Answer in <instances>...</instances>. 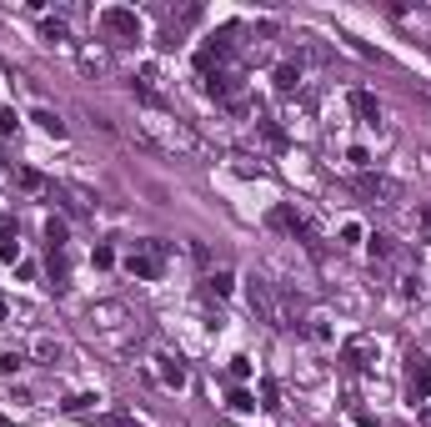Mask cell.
<instances>
[{
    "label": "cell",
    "instance_id": "6da1fadb",
    "mask_svg": "<svg viewBox=\"0 0 431 427\" xmlns=\"http://www.w3.org/2000/svg\"><path fill=\"white\" fill-rule=\"evenodd\" d=\"M166 256H170L166 242H136V251L125 256V271H131L136 282H156V276L166 271Z\"/></svg>",
    "mask_w": 431,
    "mask_h": 427
},
{
    "label": "cell",
    "instance_id": "7a4b0ae2",
    "mask_svg": "<svg viewBox=\"0 0 431 427\" xmlns=\"http://www.w3.org/2000/svg\"><path fill=\"white\" fill-rule=\"evenodd\" d=\"M356 191L366 201H376V206H396L401 196H406V186L396 181V176H381V171H361L356 176Z\"/></svg>",
    "mask_w": 431,
    "mask_h": 427
},
{
    "label": "cell",
    "instance_id": "3957f363",
    "mask_svg": "<svg viewBox=\"0 0 431 427\" xmlns=\"http://www.w3.org/2000/svg\"><path fill=\"white\" fill-rule=\"evenodd\" d=\"M96 26L111 35L116 46H121V40H141V20H136V10H125V6H105L96 15Z\"/></svg>",
    "mask_w": 431,
    "mask_h": 427
},
{
    "label": "cell",
    "instance_id": "277c9868",
    "mask_svg": "<svg viewBox=\"0 0 431 427\" xmlns=\"http://www.w3.org/2000/svg\"><path fill=\"white\" fill-rule=\"evenodd\" d=\"M406 402H431V357L426 352H412L406 357Z\"/></svg>",
    "mask_w": 431,
    "mask_h": 427
},
{
    "label": "cell",
    "instance_id": "5b68a950",
    "mask_svg": "<svg viewBox=\"0 0 431 427\" xmlns=\"http://www.w3.org/2000/svg\"><path fill=\"white\" fill-rule=\"evenodd\" d=\"M271 226H281V231H291V237H296L301 246H306L311 256H321V237L311 231V221H306V217H296L291 206H276V211H271Z\"/></svg>",
    "mask_w": 431,
    "mask_h": 427
},
{
    "label": "cell",
    "instance_id": "8992f818",
    "mask_svg": "<svg viewBox=\"0 0 431 427\" xmlns=\"http://www.w3.org/2000/svg\"><path fill=\"white\" fill-rule=\"evenodd\" d=\"M246 302H251L256 312H261L271 327H281V302H276V292H271V282H266V276H256V271L246 276Z\"/></svg>",
    "mask_w": 431,
    "mask_h": 427
},
{
    "label": "cell",
    "instance_id": "52a82bcc",
    "mask_svg": "<svg viewBox=\"0 0 431 427\" xmlns=\"http://www.w3.org/2000/svg\"><path fill=\"white\" fill-rule=\"evenodd\" d=\"M371 357H376V342H371V337H356V342H346V347H341V362H346L351 372L371 367Z\"/></svg>",
    "mask_w": 431,
    "mask_h": 427
},
{
    "label": "cell",
    "instance_id": "ba28073f",
    "mask_svg": "<svg viewBox=\"0 0 431 427\" xmlns=\"http://www.w3.org/2000/svg\"><path fill=\"white\" fill-rule=\"evenodd\" d=\"M161 362V382H166V387H186V367H181V357H156Z\"/></svg>",
    "mask_w": 431,
    "mask_h": 427
},
{
    "label": "cell",
    "instance_id": "9c48e42d",
    "mask_svg": "<svg viewBox=\"0 0 431 427\" xmlns=\"http://www.w3.org/2000/svg\"><path fill=\"white\" fill-rule=\"evenodd\" d=\"M351 111H356L361 121H381V106H376V96H366V91H356V96H351Z\"/></svg>",
    "mask_w": 431,
    "mask_h": 427
},
{
    "label": "cell",
    "instance_id": "30bf717a",
    "mask_svg": "<svg viewBox=\"0 0 431 427\" xmlns=\"http://www.w3.org/2000/svg\"><path fill=\"white\" fill-rule=\"evenodd\" d=\"M296 85H301V66H291V60H286V66H276V91L291 96Z\"/></svg>",
    "mask_w": 431,
    "mask_h": 427
},
{
    "label": "cell",
    "instance_id": "8fae6325",
    "mask_svg": "<svg viewBox=\"0 0 431 427\" xmlns=\"http://www.w3.org/2000/svg\"><path fill=\"white\" fill-rule=\"evenodd\" d=\"M35 357L46 362V367H55V362L66 357V347H60V342H51V337H40V342H35Z\"/></svg>",
    "mask_w": 431,
    "mask_h": 427
},
{
    "label": "cell",
    "instance_id": "7c38bea8",
    "mask_svg": "<svg viewBox=\"0 0 431 427\" xmlns=\"http://www.w3.org/2000/svg\"><path fill=\"white\" fill-rule=\"evenodd\" d=\"M30 121H35V126H40V131H51V136H66V121H60V116H55V111H35V116H30Z\"/></svg>",
    "mask_w": 431,
    "mask_h": 427
},
{
    "label": "cell",
    "instance_id": "4fadbf2b",
    "mask_svg": "<svg viewBox=\"0 0 431 427\" xmlns=\"http://www.w3.org/2000/svg\"><path fill=\"white\" fill-rule=\"evenodd\" d=\"M46 242H51V251H66V221H60V217L46 221Z\"/></svg>",
    "mask_w": 431,
    "mask_h": 427
},
{
    "label": "cell",
    "instance_id": "5bb4252c",
    "mask_svg": "<svg viewBox=\"0 0 431 427\" xmlns=\"http://www.w3.org/2000/svg\"><path fill=\"white\" fill-rule=\"evenodd\" d=\"M366 246H371V256H381V262H386V256L396 251V246H392V237H386V231H371V237H366Z\"/></svg>",
    "mask_w": 431,
    "mask_h": 427
},
{
    "label": "cell",
    "instance_id": "9a60e30c",
    "mask_svg": "<svg viewBox=\"0 0 431 427\" xmlns=\"http://www.w3.org/2000/svg\"><path fill=\"white\" fill-rule=\"evenodd\" d=\"M96 427H141V422H136L131 412H100V417H96Z\"/></svg>",
    "mask_w": 431,
    "mask_h": 427
},
{
    "label": "cell",
    "instance_id": "2e32d148",
    "mask_svg": "<svg viewBox=\"0 0 431 427\" xmlns=\"http://www.w3.org/2000/svg\"><path fill=\"white\" fill-rule=\"evenodd\" d=\"M15 186L20 191H46V176H35V171H15Z\"/></svg>",
    "mask_w": 431,
    "mask_h": 427
},
{
    "label": "cell",
    "instance_id": "e0dca14e",
    "mask_svg": "<svg viewBox=\"0 0 431 427\" xmlns=\"http://www.w3.org/2000/svg\"><path fill=\"white\" fill-rule=\"evenodd\" d=\"M20 367H26V357H20V352H6V357H0V377H10V372H20Z\"/></svg>",
    "mask_w": 431,
    "mask_h": 427
},
{
    "label": "cell",
    "instance_id": "ac0fdd59",
    "mask_svg": "<svg viewBox=\"0 0 431 427\" xmlns=\"http://www.w3.org/2000/svg\"><path fill=\"white\" fill-rule=\"evenodd\" d=\"M231 282H236L231 271H211V292H216V296H226V292H231Z\"/></svg>",
    "mask_w": 431,
    "mask_h": 427
},
{
    "label": "cell",
    "instance_id": "d6986e66",
    "mask_svg": "<svg viewBox=\"0 0 431 427\" xmlns=\"http://www.w3.org/2000/svg\"><path fill=\"white\" fill-rule=\"evenodd\" d=\"M261 408H281V392H276V382H261Z\"/></svg>",
    "mask_w": 431,
    "mask_h": 427
},
{
    "label": "cell",
    "instance_id": "ffe728a7",
    "mask_svg": "<svg viewBox=\"0 0 431 427\" xmlns=\"http://www.w3.org/2000/svg\"><path fill=\"white\" fill-rule=\"evenodd\" d=\"M226 408H231V412H251V408H256V397H251V392H231Z\"/></svg>",
    "mask_w": 431,
    "mask_h": 427
},
{
    "label": "cell",
    "instance_id": "44dd1931",
    "mask_svg": "<svg viewBox=\"0 0 431 427\" xmlns=\"http://www.w3.org/2000/svg\"><path fill=\"white\" fill-rule=\"evenodd\" d=\"M261 136H266L271 146H286V136H281V126H276V121H261Z\"/></svg>",
    "mask_w": 431,
    "mask_h": 427
},
{
    "label": "cell",
    "instance_id": "7402d4cb",
    "mask_svg": "<svg viewBox=\"0 0 431 427\" xmlns=\"http://www.w3.org/2000/svg\"><path fill=\"white\" fill-rule=\"evenodd\" d=\"M91 262H96V267H111V262H116V251H111V246H96V251H91Z\"/></svg>",
    "mask_w": 431,
    "mask_h": 427
},
{
    "label": "cell",
    "instance_id": "603a6c76",
    "mask_svg": "<svg viewBox=\"0 0 431 427\" xmlns=\"http://www.w3.org/2000/svg\"><path fill=\"white\" fill-rule=\"evenodd\" d=\"M46 40H66V20H46Z\"/></svg>",
    "mask_w": 431,
    "mask_h": 427
},
{
    "label": "cell",
    "instance_id": "cb8c5ba5",
    "mask_svg": "<svg viewBox=\"0 0 431 427\" xmlns=\"http://www.w3.org/2000/svg\"><path fill=\"white\" fill-rule=\"evenodd\" d=\"M15 237V217H0V246H6Z\"/></svg>",
    "mask_w": 431,
    "mask_h": 427
},
{
    "label": "cell",
    "instance_id": "d4e9b609",
    "mask_svg": "<svg viewBox=\"0 0 431 427\" xmlns=\"http://www.w3.org/2000/svg\"><path fill=\"white\" fill-rule=\"evenodd\" d=\"M421 221H426V226H431V206H421Z\"/></svg>",
    "mask_w": 431,
    "mask_h": 427
},
{
    "label": "cell",
    "instance_id": "484cf974",
    "mask_svg": "<svg viewBox=\"0 0 431 427\" xmlns=\"http://www.w3.org/2000/svg\"><path fill=\"white\" fill-rule=\"evenodd\" d=\"M421 422H426V427H431V402H426V412H421Z\"/></svg>",
    "mask_w": 431,
    "mask_h": 427
},
{
    "label": "cell",
    "instance_id": "4316f807",
    "mask_svg": "<svg viewBox=\"0 0 431 427\" xmlns=\"http://www.w3.org/2000/svg\"><path fill=\"white\" fill-rule=\"evenodd\" d=\"M6 317H10V312H6V302H0V322H6Z\"/></svg>",
    "mask_w": 431,
    "mask_h": 427
}]
</instances>
